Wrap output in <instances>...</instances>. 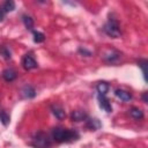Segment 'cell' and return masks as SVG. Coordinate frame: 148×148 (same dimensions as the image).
<instances>
[{"label": "cell", "instance_id": "obj_3", "mask_svg": "<svg viewBox=\"0 0 148 148\" xmlns=\"http://www.w3.org/2000/svg\"><path fill=\"white\" fill-rule=\"evenodd\" d=\"M104 32L111 37V38H119L120 35H121V30H120V27H119V23L117 20L114 18H110L105 24H104V28H103Z\"/></svg>", "mask_w": 148, "mask_h": 148}, {"label": "cell", "instance_id": "obj_8", "mask_svg": "<svg viewBox=\"0 0 148 148\" xmlns=\"http://www.w3.org/2000/svg\"><path fill=\"white\" fill-rule=\"evenodd\" d=\"M114 95L121 99L123 102H130L132 99V94L127 90H124V89H116L114 90Z\"/></svg>", "mask_w": 148, "mask_h": 148}, {"label": "cell", "instance_id": "obj_18", "mask_svg": "<svg viewBox=\"0 0 148 148\" xmlns=\"http://www.w3.org/2000/svg\"><path fill=\"white\" fill-rule=\"evenodd\" d=\"M32 35H34V42L37 43V44L38 43H43L45 40V35L43 32H40V31H34Z\"/></svg>", "mask_w": 148, "mask_h": 148}, {"label": "cell", "instance_id": "obj_10", "mask_svg": "<svg viewBox=\"0 0 148 148\" xmlns=\"http://www.w3.org/2000/svg\"><path fill=\"white\" fill-rule=\"evenodd\" d=\"M16 76H17V73H16V71L13 69V68H6V69L2 72V77H3V80L7 81V82L14 81V80L16 79Z\"/></svg>", "mask_w": 148, "mask_h": 148}, {"label": "cell", "instance_id": "obj_21", "mask_svg": "<svg viewBox=\"0 0 148 148\" xmlns=\"http://www.w3.org/2000/svg\"><path fill=\"white\" fill-rule=\"evenodd\" d=\"M79 52H80V53H82V54H87L86 57H90V56H91V52H89V51H87L86 49H82V47L79 50Z\"/></svg>", "mask_w": 148, "mask_h": 148}, {"label": "cell", "instance_id": "obj_2", "mask_svg": "<svg viewBox=\"0 0 148 148\" xmlns=\"http://www.w3.org/2000/svg\"><path fill=\"white\" fill-rule=\"evenodd\" d=\"M52 145V141L47 134L44 132L36 133L31 139V146L35 148H50Z\"/></svg>", "mask_w": 148, "mask_h": 148}, {"label": "cell", "instance_id": "obj_17", "mask_svg": "<svg viewBox=\"0 0 148 148\" xmlns=\"http://www.w3.org/2000/svg\"><path fill=\"white\" fill-rule=\"evenodd\" d=\"M22 21H23V23H24V25H25L27 29H29V30L32 29V27H34V20H32L31 16H29V15H23V16H22Z\"/></svg>", "mask_w": 148, "mask_h": 148}, {"label": "cell", "instance_id": "obj_20", "mask_svg": "<svg viewBox=\"0 0 148 148\" xmlns=\"http://www.w3.org/2000/svg\"><path fill=\"white\" fill-rule=\"evenodd\" d=\"M0 52H1V54H2V57H3L5 59H10L12 53H10V51H9V49H8V47L2 46V47H1V50H0Z\"/></svg>", "mask_w": 148, "mask_h": 148}, {"label": "cell", "instance_id": "obj_19", "mask_svg": "<svg viewBox=\"0 0 148 148\" xmlns=\"http://www.w3.org/2000/svg\"><path fill=\"white\" fill-rule=\"evenodd\" d=\"M0 121L2 123L3 126H7L10 121V117L6 113V111H0Z\"/></svg>", "mask_w": 148, "mask_h": 148}, {"label": "cell", "instance_id": "obj_23", "mask_svg": "<svg viewBox=\"0 0 148 148\" xmlns=\"http://www.w3.org/2000/svg\"><path fill=\"white\" fill-rule=\"evenodd\" d=\"M3 17H5V14H3V13H2L1 10H0V22H1L2 20H3Z\"/></svg>", "mask_w": 148, "mask_h": 148}, {"label": "cell", "instance_id": "obj_1", "mask_svg": "<svg viewBox=\"0 0 148 148\" xmlns=\"http://www.w3.org/2000/svg\"><path fill=\"white\" fill-rule=\"evenodd\" d=\"M51 138L56 142H72L79 138V134L74 130L54 127L51 131Z\"/></svg>", "mask_w": 148, "mask_h": 148}, {"label": "cell", "instance_id": "obj_15", "mask_svg": "<svg viewBox=\"0 0 148 148\" xmlns=\"http://www.w3.org/2000/svg\"><path fill=\"white\" fill-rule=\"evenodd\" d=\"M86 120H87V127L92 130V131H96V130H98L101 127V123H99L98 119H89V118H87Z\"/></svg>", "mask_w": 148, "mask_h": 148}, {"label": "cell", "instance_id": "obj_13", "mask_svg": "<svg viewBox=\"0 0 148 148\" xmlns=\"http://www.w3.org/2000/svg\"><path fill=\"white\" fill-rule=\"evenodd\" d=\"M15 9V2L12 1V0H7L5 1L2 5H1V12L5 14V13H9V12H13Z\"/></svg>", "mask_w": 148, "mask_h": 148}, {"label": "cell", "instance_id": "obj_9", "mask_svg": "<svg viewBox=\"0 0 148 148\" xmlns=\"http://www.w3.org/2000/svg\"><path fill=\"white\" fill-rule=\"evenodd\" d=\"M21 92H22V96L24 98H34L36 96V89L30 84H25L22 88Z\"/></svg>", "mask_w": 148, "mask_h": 148}, {"label": "cell", "instance_id": "obj_5", "mask_svg": "<svg viewBox=\"0 0 148 148\" xmlns=\"http://www.w3.org/2000/svg\"><path fill=\"white\" fill-rule=\"evenodd\" d=\"M98 104L101 106V109H103L105 112L110 113L112 111V105L111 102L108 97H105V95H98Z\"/></svg>", "mask_w": 148, "mask_h": 148}, {"label": "cell", "instance_id": "obj_4", "mask_svg": "<svg viewBox=\"0 0 148 148\" xmlns=\"http://www.w3.org/2000/svg\"><path fill=\"white\" fill-rule=\"evenodd\" d=\"M22 66L25 71H30V69H35L37 68V61L35 60V58L29 53V54H25L23 58H22Z\"/></svg>", "mask_w": 148, "mask_h": 148}, {"label": "cell", "instance_id": "obj_16", "mask_svg": "<svg viewBox=\"0 0 148 148\" xmlns=\"http://www.w3.org/2000/svg\"><path fill=\"white\" fill-rule=\"evenodd\" d=\"M147 64H148V61L146 59H140L138 61V66L141 67V69H142V75H143L145 81H147V66H148Z\"/></svg>", "mask_w": 148, "mask_h": 148}, {"label": "cell", "instance_id": "obj_11", "mask_svg": "<svg viewBox=\"0 0 148 148\" xmlns=\"http://www.w3.org/2000/svg\"><path fill=\"white\" fill-rule=\"evenodd\" d=\"M88 118L87 113L82 110H75V111H72L71 113V119L73 121H83Z\"/></svg>", "mask_w": 148, "mask_h": 148}, {"label": "cell", "instance_id": "obj_6", "mask_svg": "<svg viewBox=\"0 0 148 148\" xmlns=\"http://www.w3.org/2000/svg\"><path fill=\"white\" fill-rule=\"evenodd\" d=\"M121 53L119 51H116V50H111L110 52H108L105 56H104V60L109 64H114L119 60Z\"/></svg>", "mask_w": 148, "mask_h": 148}, {"label": "cell", "instance_id": "obj_7", "mask_svg": "<svg viewBox=\"0 0 148 148\" xmlns=\"http://www.w3.org/2000/svg\"><path fill=\"white\" fill-rule=\"evenodd\" d=\"M51 111H52L53 116H54L57 119L61 120V119L65 118V110L62 109L61 105H59V104H52V105H51Z\"/></svg>", "mask_w": 148, "mask_h": 148}, {"label": "cell", "instance_id": "obj_22", "mask_svg": "<svg viewBox=\"0 0 148 148\" xmlns=\"http://www.w3.org/2000/svg\"><path fill=\"white\" fill-rule=\"evenodd\" d=\"M142 101H143V103H148V98H147V92L146 91L142 95Z\"/></svg>", "mask_w": 148, "mask_h": 148}, {"label": "cell", "instance_id": "obj_14", "mask_svg": "<svg viewBox=\"0 0 148 148\" xmlns=\"http://www.w3.org/2000/svg\"><path fill=\"white\" fill-rule=\"evenodd\" d=\"M109 88H110V86H109V83L105 82V81H101V82H98L97 86H96V90H97L98 95H105V94L109 91Z\"/></svg>", "mask_w": 148, "mask_h": 148}, {"label": "cell", "instance_id": "obj_12", "mask_svg": "<svg viewBox=\"0 0 148 148\" xmlns=\"http://www.w3.org/2000/svg\"><path fill=\"white\" fill-rule=\"evenodd\" d=\"M128 111H130V116L135 120H141L145 117L143 111L141 109H139V108H131Z\"/></svg>", "mask_w": 148, "mask_h": 148}]
</instances>
